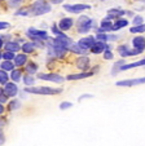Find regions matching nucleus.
I'll list each match as a JSON object with an SVG mask.
<instances>
[{
	"mask_svg": "<svg viewBox=\"0 0 145 146\" xmlns=\"http://www.w3.org/2000/svg\"><path fill=\"white\" fill-rule=\"evenodd\" d=\"M19 108H21V101H18V100H12V101L8 104V110L9 111H14Z\"/></svg>",
	"mask_w": 145,
	"mask_h": 146,
	"instance_id": "nucleus-23",
	"label": "nucleus"
},
{
	"mask_svg": "<svg viewBox=\"0 0 145 146\" xmlns=\"http://www.w3.org/2000/svg\"><path fill=\"white\" fill-rule=\"evenodd\" d=\"M23 83H25V86L27 87H34L35 84V78L33 75H25L23 76Z\"/></svg>",
	"mask_w": 145,
	"mask_h": 146,
	"instance_id": "nucleus-25",
	"label": "nucleus"
},
{
	"mask_svg": "<svg viewBox=\"0 0 145 146\" xmlns=\"http://www.w3.org/2000/svg\"><path fill=\"white\" fill-rule=\"evenodd\" d=\"M124 11H120V9H110L108 12V18H113V17H119V16H123Z\"/></svg>",
	"mask_w": 145,
	"mask_h": 146,
	"instance_id": "nucleus-24",
	"label": "nucleus"
},
{
	"mask_svg": "<svg viewBox=\"0 0 145 146\" xmlns=\"http://www.w3.org/2000/svg\"><path fill=\"white\" fill-rule=\"evenodd\" d=\"M69 49H70L71 52L78 53V54H86V50H83L82 48L79 47V45H78V44H74V43H73V44L69 47Z\"/></svg>",
	"mask_w": 145,
	"mask_h": 146,
	"instance_id": "nucleus-27",
	"label": "nucleus"
},
{
	"mask_svg": "<svg viewBox=\"0 0 145 146\" xmlns=\"http://www.w3.org/2000/svg\"><path fill=\"white\" fill-rule=\"evenodd\" d=\"M22 78V71L19 69H14L13 71H11V79L13 80V83H18Z\"/></svg>",
	"mask_w": 145,
	"mask_h": 146,
	"instance_id": "nucleus-20",
	"label": "nucleus"
},
{
	"mask_svg": "<svg viewBox=\"0 0 145 146\" xmlns=\"http://www.w3.org/2000/svg\"><path fill=\"white\" fill-rule=\"evenodd\" d=\"M71 106H73V104H71V102H67V101L61 102V104H60V109H61V110H67V109H70Z\"/></svg>",
	"mask_w": 145,
	"mask_h": 146,
	"instance_id": "nucleus-33",
	"label": "nucleus"
},
{
	"mask_svg": "<svg viewBox=\"0 0 145 146\" xmlns=\"http://www.w3.org/2000/svg\"><path fill=\"white\" fill-rule=\"evenodd\" d=\"M3 58H4V61H13L16 58V56L12 52H5V53H3Z\"/></svg>",
	"mask_w": 145,
	"mask_h": 146,
	"instance_id": "nucleus-32",
	"label": "nucleus"
},
{
	"mask_svg": "<svg viewBox=\"0 0 145 146\" xmlns=\"http://www.w3.org/2000/svg\"><path fill=\"white\" fill-rule=\"evenodd\" d=\"M13 1H14V3H17V1H21V0H13Z\"/></svg>",
	"mask_w": 145,
	"mask_h": 146,
	"instance_id": "nucleus-45",
	"label": "nucleus"
},
{
	"mask_svg": "<svg viewBox=\"0 0 145 146\" xmlns=\"http://www.w3.org/2000/svg\"><path fill=\"white\" fill-rule=\"evenodd\" d=\"M27 35L31 36L33 39H36V40L48 39V34H47L45 31H40V30H36V29H29Z\"/></svg>",
	"mask_w": 145,
	"mask_h": 146,
	"instance_id": "nucleus-9",
	"label": "nucleus"
},
{
	"mask_svg": "<svg viewBox=\"0 0 145 146\" xmlns=\"http://www.w3.org/2000/svg\"><path fill=\"white\" fill-rule=\"evenodd\" d=\"M75 65H77L78 69H80L83 72H86V70H88V67H90V58L87 56H82V57H79L77 60Z\"/></svg>",
	"mask_w": 145,
	"mask_h": 146,
	"instance_id": "nucleus-11",
	"label": "nucleus"
},
{
	"mask_svg": "<svg viewBox=\"0 0 145 146\" xmlns=\"http://www.w3.org/2000/svg\"><path fill=\"white\" fill-rule=\"evenodd\" d=\"M34 49H35L34 43H25V44L22 45V50H23V53H33Z\"/></svg>",
	"mask_w": 145,
	"mask_h": 146,
	"instance_id": "nucleus-26",
	"label": "nucleus"
},
{
	"mask_svg": "<svg viewBox=\"0 0 145 146\" xmlns=\"http://www.w3.org/2000/svg\"><path fill=\"white\" fill-rule=\"evenodd\" d=\"M4 142H5V135H4L3 129L0 128V146H3Z\"/></svg>",
	"mask_w": 145,
	"mask_h": 146,
	"instance_id": "nucleus-35",
	"label": "nucleus"
},
{
	"mask_svg": "<svg viewBox=\"0 0 145 146\" xmlns=\"http://www.w3.org/2000/svg\"><path fill=\"white\" fill-rule=\"evenodd\" d=\"M4 106H3V104H0V115H3V113H4Z\"/></svg>",
	"mask_w": 145,
	"mask_h": 146,
	"instance_id": "nucleus-41",
	"label": "nucleus"
},
{
	"mask_svg": "<svg viewBox=\"0 0 145 146\" xmlns=\"http://www.w3.org/2000/svg\"><path fill=\"white\" fill-rule=\"evenodd\" d=\"M91 97H92L91 94H83V96H80V97H79V101H83L84 98H91Z\"/></svg>",
	"mask_w": 145,
	"mask_h": 146,
	"instance_id": "nucleus-40",
	"label": "nucleus"
},
{
	"mask_svg": "<svg viewBox=\"0 0 145 146\" xmlns=\"http://www.w3.org/2000/svg\"><path fill=\"white\" fill-rule=\"evenodd\" d=\"M8 98L9 97L7 96V93L4 92V88H0V104H5V102H8Z\"/></svg>",
	"mask_w": 145,
	"mask_h": 146,
	"instance_id": "nucleus-31",
	"label": "nucleus"
},
{
	"mask_svg": "<svg viewBox=\"0 0 145 146\" xmlns=\"http://www.w3.org/2000/svg\"><path fill=\"white\" fill-rule=\"evenodd\" d=\"M9 80V75L7 71H4V70H0V84H4L5 86L7 83H8Z\"/></svg>",
	"mask_w": 145,
	"mask_h": 146,
	"instance_id": "nucleus-28",
	"label": "nucleus"
},
{
	"mask_svg": "<svg viewBox=\"0 0 145 146\" xmlns=\"http://www.w3.org/2000/svg\"><path fill=\"white\" fill-rule=\"evenodd\" d=\"M0 58H3V53H0Z\"/></svg>",
	"mask_w": 145,
	"mask_h": 146,
	"instance_id": "nucleus-44",
	"label": "nucleus"
},
{
	"mask_svg": "<svg viewBox=\"0 0 145 146\" xmlns=\"http://www.w3.org/2000/svg\"><path fill=\"white\" fill-rule=\"evenodd\" d=\"M132 45H134L135 49L142 52V50L145 49V38H142V36H136V38H134L132 39Z\"/></svg>",
	"mask_w": 145,
	"mask_h": 146,
	"instance_id": "nucleus-12",
	"label": "nucleus"
},
{
	"mask_svg": "<svg viewBox=\"0 0 145 146\" xmlns=\"http://www.w3.org/2000/svg\"><path fill=\"white\" fill-rule=\"evenodd\" d=\"M8 22H0V30H3V29H7L8 27Z\"/></svg>",
	"mask_w": 145,
	"mask_h": 146,
	"instance_id": "nucleus-39",
	"label": "nucleus"
},
{
	"mask_svg": "<svg viewBox=\"0 0 145 146\" xmlns=\"http://www.w3.org/2000/svg\"><path fill=\"white\" fill-rule=\"evenodd\" d=\"M140 66H145V58L144 60H140L137 62H132V64H128V65H122L119 71H124V70H130V69H134V67H140Z\"/></svg>",
	"mask_w": 145,
	"mask_h": 146,
	"instance_id": "nucleus-15",
	"label": "nucleus"
},
{
	"mask_svg": "<svg viewBox=\"0 0 145 146\" xmlns=\"http://www.w3.org/2000/svg\"><path fill=\"white\" fill-rule=\"evenodd\" d=\"M73 19L71 18H62L60 21V23H58V26H60V29H61V31H66V30H69V29L73 26Z\"/></svg>",
	"mask_w": 145,
	"mask_h": 146,
	"instance_id": "nucleus-16",
	"label": "nucleus"
},
{
	"mask_svg": "<svg viewBox=\"0 0 145 146\" xmlns=\"http://www.w3.org/2000/svg\"><path fill=\"white\" fill-rule=\"evenodd\" d=\"M95 74V71H90V72H80V74H71V75H67L66 79L67 80H80V79H86V78H90Z\"/></svg>",
	"mask_w": 145,
	"mask_h": 146,
	"instance_id": "nucleus-13",
	"label": "nucleus"
},
{
	"mask_svg": "<svg viewBox=\"0 0 145 146\" xmlns=\"http://www.w3.org/2000/svg\"><path fill=\"white\" fill-rule=\"evenodd\" d=\"M26 93L31 94H41V96H52V94H60L62 92L61 88H52V87H26Z\"/></svg>",
	"mask_w": 145,
	"mask_h": 146,
	"instance_id": "nucleus-1",
	"label": "nucleus"
},
{
	"mask_svg": "<svg viewBox=\"0 0 145 146\" xmlns=\"http://www.w3.org/2000/svg\"><path fill=\"white\" fill-rule=\"evenodd\" d=\"M106 49H108V45L105 44V43H102V41H96L95 44H93V47L91 48V52L95 53V54H99V53L105 52Z\"/></svg>",
	"mask_w": 145,
	"mask_h": 146,
	"instance_id": "nucleus-14",
	"label": "nucleus"
},
{
	"mask_svg": "<svg viewBox=\"0 0 145 146\" xmlns=\"http://www.w3.org/2000/svg\"><path fill=\"white\" fill-rule=\"evenodd\" d=\"M91 26H92V19L88 18V17H86V16L79 17V19H78L79 33H87V31L91 29Z\"/></svg>",
	"mask_w": 145,
	"mask_h": 146,
	"instance_id": "nucleus-5",
	"label": "nucleus"
},
{
	"mask_svg": "<svg viewBox=\"0 0 145 146\" xmlns=\"http://www.w3.org/2000/svg\"><path fill=\"white\" fill-rule=\"evenodd\" d=\"M130 31L131 33H144L145 31V23H142V25H140V26H134V27H131L130 29Z\"/></svg>",
	"mask_w": 145,
	"mask_h": 146,
	"instance_id": "nucleus-30",
	"label": "nucleus"
},
{
	"mask_svg": "<svg viewBox=\"0 0 145 146\" xmlns=\"http://www.w3.org/2000/svg\"><path fill=\"white\" fill-rule=\"evenodd\" d=\"M95 38L93 36H86V38H82L79 41H78V45L82 48L83 50H87V49H91L95 44Z\"/></svg>",
	"mask_w": 145,
	"mask_h": 146,
	"instance_id": "nucleus-6",
	"label": "nucleus"
},
{
	"mask_svg": "<svg viewBox=\"0 0 145 146\" xmlns=\"http://www.w3.org/2000/svg\"><path fill=\"white\" fill-rule=\"evenodd\" d=\"M0 69L4 70V71H13L14 70V64L12 61H4L0 64Z\"/></svg>",
	"mask_w": 145,
	"mask_h": 146,
	"instance_id": "nucleus-19",
	"label": "nucleus"
},
{
	"mask_svg": "<svg viewBox=\"0 0 145 146\" xmlns=\"http://www.w3.org/2000/svg\"><path fill=\"white\" fill-rule=\"evenodd\" d=\"M3 47V40H1V39H0V48Z\"/></svg>",
	"mask_w": 145,
	"mask_h": 146,
	"instance_id": "nucleus-43",
	"label": "nucleus"
},
{
	"mask_svg": "<svg viewBox=\"0 0 145 146\" xmlns=\"http://www.w3.org/2000/svg\"><path fill=\"white\" fill-rule=\"evenodd\" d=\"M134 23H135V26H140V25H142V17L136 16V17L134 18Z\"/></svg>",
	"mask_w": 145,
	"mask_h": 146,
	"instance_id": "nucleus-34",
	"label": "nucleus"
},
{
	"mask_svg": "<svg viewBox=\"0 0 145 146\" xmlns=\"http://www.w3.org/2000/svg\"><path fill=\"white\" fill-rule=\"evenodd\" d=\"M38 79L41 80H45V82H53V83H63L65 78L62 75H58V74H38Z\"/></svg>",
	"mask_w": 145,
	"mask_h": 146,
	"instance_id": "nucleus-4",
	"label": "nucleus"
},
{
	"mask_svg": "<svg viewBox=\"0 0 145 146\" xmlns=\"http://www.w3.org/2000/svg\"><path fill=\"white\" fill-rule=\"evenodd\" d=\"M36 71H38V65L35 62H30L29 65H26V72H27V75H33Z\"/></svg>",
	"mask_w": 145,
	"mask_h": 146,
	"instance_id": "nucleus-22",
	"label": "nucleus"
},
{
	"mask_svg": "<svg viewBox=\"0 0 145 146\" xmlns=\"http://www.w3.org/2000/svg\"><path fill=\"white\" fill-rule=\"evenodd\" d=\"M104 58H105V60H112V58H113V53L110 52V50L106 49L104 52Z\"/></svg>",
	"mask_w": 145,
	"mask_h": 146,
	"instance_id": "nucleus-38",
	"label": "nucleus"
},
{
	"mask_svg": "<svg viewBox=\"0 0 145 146\" xmlns=\"http://www.w3.org/2000/svg\"><path fill=\"white\" fill-rule=\"evenodd\" d=\"M63 0H52V3H55V4H57V3H62Z\"/></svg>",
	"mask_w": 145,
	"mask_h": 146,
	"instance_id": "nucleus-42",
	"label": "nucleus"
},
{
	"mask_svg": "<svg viewBox=\"0 0 145 146\" xmlns=\"http://www.w3.org/2000/svg\"><path fill=\"white\" fill-rule=\"evenodd\" d=\"M118 53L122 57H130V56H137L141 52L137 49H130L127 45H120V47H118Z\"/></svg>",
	"mask_w": 145,
	"mask_h": 146,
	"instance_id": "nucleus-7",
	"label": "nucleus"
},
{
	"mask_svg": "<svg viewBox=\"0 0 145 146\" xmlns=\"http://www.w3.org/2000/svg\"><path fill=\"white\" fill-rule=\"evenodd\" d=\"M21 49V47H19L18 44H17L16 41H8V43H5V50L7 52H18V50Z\"/></svg>",
	"mask_w": 145,
	"mask_h": 146,
	"instance_id": "nucleus-17",
	"label": "nucleus"
},
{
	"mask_svg": "<svg viewBox=\"0 0 145 146\" xmlns=\"http://www.w3.org/2000/svg\"><path fill=\"white\" fill-rule=\"evenodd\" d=\"M97 39H99V40H101L102 43H105V41L109 39V36L105 35V34H104V35H102V34H97Z\"/></svg>",
	"mask_w": 145,
	"mask_h": 146,
	"instance_id": "nucleus-37",
	"label": "nucleus"
},
{
	"mask_svg": "<svg viewBox=\"0 0 145 146\" xmlns=\"http://www.w3.org/2000/svg\"><path fill=\"white\" fill-rule=\"evenodd\" d=\"M113 30V23L110 21H102L101 22V30L100 31H112Z\"/></svg>",
	"mask_w": 145,
	"mask_h": 146,
	"instance_id": "nucleus-29",
	"label": "nucleus"
},
{
	"mask_svg": "<svg viewBox=\"0 0 145 146\" xmlns=\"http://www.w3.org/2000/svg\"><path fill=\"white\" fill-rule=\"evenodd\" d=\"M4 92L7 93L8 97H16L17 93H18V87H17L16 83L8 82L5 86H4Z\"/></svg>",
	"mask_w": 145,
	"mask_h": 146,
	"instance_id": "nucleus-8",
	"label": "nucleus"
},
{
	"mask_svg": "<svg viewBox=\"0 0 145 146\" xmlns=\"http://www.w3.org/2000/svg\"><path fill=\"white\" fill-rule=\"evenodd\" d=\"M63 8L67 12H70V13H80V12L86 11V9H90V5H86V4H75V5H63Z\"/></svg>",
	"mask_w": 145,
	"mask_h": 146,
	"instance_id": "nucleus-10",
	"label": "nucleus"
},
{
	"mask_svg": "<svg viewBox=\"0 0 145 146\" xmlns=\"http://www.w3.org/2000/svg\"><path fill=\"white\" fill-rule=\"evenodd\" d=\"M127 25H128V22H127L126 19H118L115 23H113V30L112 31L119 30V29H122V27H126Z\"/></svg>",
	"mask_w": 145,
	"mask_h": 146,
	"instance_id": "nucleus-21",
	"label": "nucleus"
},
{
	"mask_svg": "<svg viewBox=\"0 0 145 146\" xmlns=\"http://www.w3.org/2000/svg\"><path fill=\"white\" fill-rule=\"evenodd\" d=\"M145 84V78H139V79H127V80H119L117 82V87H134Z\"/></svg>",
	"mask_w": 145,
	"mask_h": 146,
	"instance_id": "nucleus-3",
	"label": "nucleus"
},
{
	"mask_svg": "<svg viewBox=\"0 0 145 146\" xmlns=\"http://www.w3.org/2000/svg\"><path fill=\"white\" fill-rule=\"evenodd\" d=\"M26 62H27V57H26V54H18L16 56V58H14V66H23V65H26Z\"/></svg>",
	"mask_w": 145,
	"mask_h": 146,
	"instance_id": "nucleus-18",
	"label": "nucleus"
},
{
	"mask_svg": "<svg viewBox=\"0 0 145 146\" xmlns=\"http://www.w3.org/2000/svg\"><path fill=\"white\" fill-rule=\"evenodd\" d=\"M52 31H53V33H55L57 36H61V38H63V36H65V35L62 34V31H60L57 27H56V26H52Z\"/></svg>",
	"mask_w": 145,
	"mask_h": 146,
	"instance_id": "nucleus-36",
	"label": "nucleus"
},
{
	"mask_svg": "<svg viewBox=\"0 0 145 146\" xmlns=\"http://www.w3.org/2000/svg\"><path fill=\"white\" fill-rule=\"evenodd\" d=\"M31 14L34 16H40V14H45L51 11V5L44 0H38L36 3H34L30 8L27 9Z\"/></svg>",
	"mask_w": 145,
	"mask_h": 146,
	"instance_id": "nucleus-2",
	"label": "nucleus"
}]
</instances>
